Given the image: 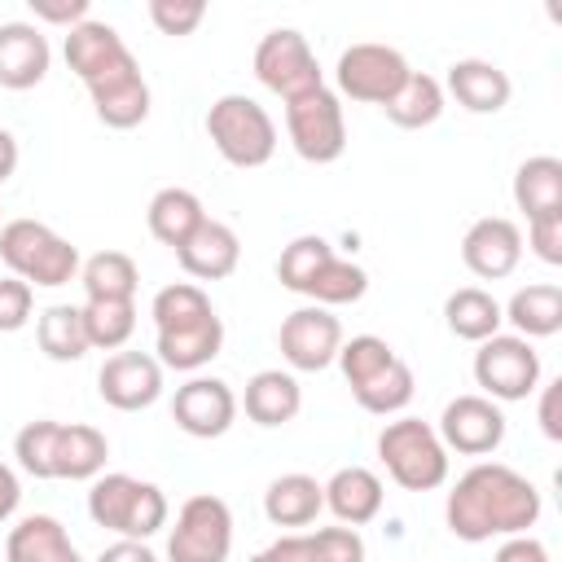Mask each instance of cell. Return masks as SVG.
Here are the masks:
<instances>
[{"instance_id":"cell-1","label":"cell","mask_w":562,"mask_h":562,"mask_svg":"<svg viewBox=\"0 0 562 562\" xmlns=\"http://www.w3.org/2000/svg\"><path fill=\"white\" fill-rule=\"evenodd\" d=\"M540 509V492L527 474L501 461H479L452 483L443 501V522L457 540L479 544L492 536H522L527 527H536Z\"/></svg>"},{"instance_id":"cell-2","label":"cell","mask_w":562,"mask_h":562,"mask_svg":"<svg viewBox=\"0 0 562 562\" xmlns=\"http://www.w3.org/2000/svg\"><path fill=\"white\" fill-rule=\"evenodd\" d=\"M167 496L158 483L132 479L123 470L97 474L88 492V518L105 531H119V540H149L167 527Z\"/></svg>"},{"instance_id":"cell-3","label":"cell","mask_w":562,"mask_h":562,"mask_svg":"<svg viewBox=\"0 0 562 562\" xmlns=\"http://www.w3.org/2000/svg\"><path fill=\"white\" fill-rule=\"evenodd\" d=\"M0 259L9 263V277H22L31 290L66 285L79 272V250L40 220H9L0 228Z\"/></svg>"},{"instance_id":"cell-4","label":"cell","mask_w":562,"mask_h":562,"mask_svg":"<svg viewBox=\"0 0 562 562\" xmlns=\"http://www.w3.org/2000/svg\"><path fill=\"white\" fill-rule=\"evenodd\" d=\"M378 457L404 492H435L448 483V448L422 417L386 422L378 435Z\"/></svg>"},{"instance_id":"cell-5","label":"cell","mask_w":562,"mask_h":562,"mask_svg":"<svg viewBox=\"0 0 562 562\" xmlns=\"http://www.w3.org/2000/svg\"><path fill=\"white\" fill-rule=\"evenodd\" d=\"M206 136L220 149V158L233 162V167H263L277 154V123H272V114L255 97H241V92H228V97L211 101Z\"/></svg>"},{"instance_id":"cell-6","label":"cell","mask_w":562,"mask_h":562,"mask_svg":"<svg viewBox=\"0 0 562 562\" xmlns=\"http://www.w3.org/2000/svg\"><path fill=\"white\" fill-rule=\"evenodd\" d=\"M255 79L277 92L281 101H294V97H307L316 88H325V75H321V61L307 44L303 31L294 26H277L259 40L255 48Z\"/></svg>"},{"instance_id":"cell-7","label":"cell","mask_w":562,"mask_h":562,"mask_svg":"<svg viewBox=\"0 0 562 562\" xmlns=\"http://www.w3.org/2000/svg\"><path fill=\"white\" fill-rule=\"evenodd\" d=\"M228 553H233V509L211 492L189 496L167 536V562H228Z\"/></svg>"},{"instance_id":"cell-8","label":"cell","mask_w":562,"mask_h":562,"mask_svg":"<svg viewBox=\"0 0 562 562\" xmlns=\"http://www.w3.org/2000/svg\"><path fill=\"white\" fill-rule=\"evenodd\" d=\"M413 75L408 57L391 44H351L338 53V66H334V79H338V97H351V101H364V105H386L400 83Z\"/></svg>"},{"instance_id":"cell-9","label":"cell","mask_w":562,"mask_h":562,"mask_svg":"<svg viewBox=\"0 0 562 562\" xmlns=\"http://www.w3.org/2000/svg\"><path fill=\"white\" fill-rule=\"evenodd\" d=\"M285 132L299 158L307 162H334L347 149V119H342V101L334 88H316L307 97L285 101Z\"/></svg>"},{"instance_id":"cell-10","label":"cell","mask_w":562,"mask_h":562,"mask_svg":"<svg viewBox=\"0 0 562 562\" xmlns=\"http://www.w3.org/2000/svg\"><path fill=\"white\" fill-rule=\"evenodd\" d=\"M474 382L483 386L487 400H501V404L527 400L540 386V356L518 334H492L474 351Z\"/></svg>"},{"instance_id":"cell-11","label":"cell","mask_w":562,"mask_h":562,"mask_svg":"<svg viewBox=\"0 0 562 562\" xmlns=\"http://www.w3.org/2000/svg\"><path fill=\"white\" fill-rule=\"evenodd\" d=\"M277 342H281V356H285L290 369H299V373H321V369H329V364L338 360L342 325H338V316H334L329 307L307 303V307H294V312L281 321Z\"/></svg>"},{"instance_id":"cell-12","label":"cell","mask_w":562,"mask_h":562,"mask_svg":"<svg viewBox=\"0 0 562 562\" xmlns=\"http://www.w3.org/2000/svg\"><path fill=\"white\" fill-rule=\"evenodd\" d=\"M66 66H70V70L88 83V92H92V88H101V83H110V79L136 70V57H132V48L123 44V35H119L110 22L88 18V22H79V26L66 31Z\"/></svg>"},{"instance_id":"cell-13","label":"cell","mask_w":562,"mask_h":562,"mask_svg":"<svg viewBox=\"0 0 562 562\" xmlns=\"http://www.w3.org/2000/svg\"><path fill=\"white\" fill-rule=\"evenodd\" d=\"M439 443L461 457H487L505 443V413L487 395H457L439 413Z\"/></svg>"},{"instance_id":"cell-14","label":"cell","mask_w":562,"mask_h":562,"mask_svg":"<svg viewBox=\"0 0 562 562\" xmlns=\"http://www.w3.org/2000/svg\"><path fill=\"white\" fill-rule=\"evenodd\" d=\"M171 417L193 439H220L237 417V395H233V386L224 378H202L198 373L184 386H176Z\"/></svg>"},{"instance_id":"cell-15","label":"cell","mask_w":562,"mask_h":562,"mask_svg":"<svg viewBox=\"0 0 562 562\" xmlns=\"http://www.w3.org/2000/svg\"><path fill=\"white\" fill-rule=\"evenodd\" d=\"M97 391L110 408L140 413L162 395V364L145 351H114L97 373Z\"/></svg>"},{"instance_id":"cell-16","label":"cell","mask_w":562,"mask_h":562,"mask_svg":"<svg viewBox=\"0 0 562 562\" xmlns=\"http://www.w3.org/2000/svg\"><path fill=\"white\" fill-rule=\"evenodd\" d=\"M518 259H522V233H518V224L505 220V215H483V220H474V224L465 228V237H461V263H465L474 277H483V281L509 277V272L518 268Z\"/></svg>"},{"instance_id":"cell-17","label":"cell","mask_w":562,"mask_h":562,"mask_svg":"<svg viewBox=\"0 0 562 562\" xmlns=\"http://www.w3.org/2000/svg\"><path fill=\"white\" fill-rule=\"evenodd\" d=\"M53 66V48L35 22H0V88L26 92Z\"/></svg>"},{"instance_id":"cell-18","label":"cell","mask_w":562,"mask_h":562,"mask_svg":"<svg viewBox=\"0 0 562 562\" xmlns=\"http://www.w3.org/2000/svg\"><path fill=\"white\" fill-rule=\"evenodd\" d=\"M176 259H180V268L189 272V277H198V281H224V277H233L237 272V263H241V241H237V233L224 224V220H202L198 224V233L176 250Z\"/></svg>"},{"instance_id":"cell-19","label":"cell","mask_w":562,"mask_h":562,"mask_svg":"<svg viewBox=\"0 0 562 562\" xmlns=\"http://www.w3.org/2000/svg\"><path fill=\"white\" fill-rule=\"evenodd\" d=\"M448 92L457 97V105H465L470 114H496L509 105V75L487 61V57H461L448 66Z\"/></svg>"},{"instance_id":"cell-20","label":"cell","mask_w":562,"mask_h":562,"mask_svg":"<svg viewBox=\"0 0 562 562\" xmlns=\"http://www.w3.org/2000/svg\"><path fill=\"white\" fill-rule=\"evenodd\" d=\"M321 487H325V509H334L342 527H364L382 514V479L364 465H342Z\"/></svg>"},{"instance_id":"cell-21","label":"cell","mask_w":562,"mask_h":562,"mask_svg":"<svg viewBox=\"0 0 562 562\" xmlns=\"http://www.w3.org/2000/svg\"><path fill=\"white\" fill-rule=\"evenodd\" d=\"M272 562H364V540L356 527H321V531H290L268 544Z\"/></svg>"},{"instance_id":"cell-22","label":"cell","mask_w":562,"mask_h":562,"mask_svg":"<svg viewBox=\"0 0 562 562\" xmlns=\"http://www.w3.org/2000/svg\"><path fill=\"white\" fill-rule=\"evenodd\" d=\"M4 558L9 562H83L75 540L66 536V527L53 514H26L9 540H4Z\"/></svg>"},{"instance_id":"cell-23","label":"cell","mask_w":562,"mask_h":562,"mask_svg":"<svg viewBox=\"0 0 562 562\" xmlns=\"http://www.w3.org/2000/svg\"><path fill=\"white\" fill-rule=\"evenodd\" d=\"M246 417L255 426H285L299 417L303 408V386L294 373L285 369H259L250 382H246Z\"/></svg>"},{"instance_id":"cell-24","label":"cell","mask_w":562,"mask_h":562,"mask_svg":"<svg viewBox=\"0 0 562 562\" xmlns=\"http://www.w3.org/2000/svg\"><path fill=\"white\" fill-rule=\"evenodd\" d=\"M220 347H224V321L211 312L206 321H198V325H184V329H167V334H158V364H167V369H180V373H198L202 364H211L215 356H220Z\"/></svg>"},{"instance_id":"cell-25","label":"cell","mask_w":562,"mask_h":562,"mask_svg":"<svg viewBox=\"0 0 562 562\" xmlns=\"http://www.w3.org/2000/svg\"><path fill=\"white\" fill-rule=\"evenodd\" d=\"M145 220H149V233H154L162 246L180 250V246L198 233V224L206 220V211H202V198H198L193 189L167 184V189H158V193L149 198Z\"/></svg>"},{"instance_id":"cell-26","label":"cell","mask_w":562,"mask_h":562,"mask_svg":"<svg viewBox=\"0 0 562 562\" xmlns=\"http://www.w3.org/2000/svg\"><path fill=\"white\" fill-rule=\"evenodd\" d=\"M514 206L527 220L558 215L562 211V158L536 154V158L518 162V171H514Z\"/></svg>"},{"instance_id":"cell-27","label":"cell","mask_w":562,"mask_h":562,"mask_svg":"<svg viewBox=\"0 0 562 562\" xmlns=\"http://www.w3.org/2000/svg\"><path fill=\"white\" fill-rule=\"evenodd\" d=\"M321 509H325V487L312 474H299V470L272 479L268 492H263V514L277 527H307V522H316Z\"/></svg>"},{"instance_id":"cell-28","label":"cell","mask_w":562,"mask_h":562,"mask_svg":"<svg viewBox=\"0 0 562 562\" xmlns=\"http://www.w3.org/2000/svg\"><path fill=\"white\" fill-rule=\"evenodd\" d=\"M505 321L518 329V338H549L562 329V285L553 281H536V285H522L505 307Z\"/></svg>"},{"instance_id":"cell-29","label":"cell","mask_w":562,"mask_h":562,"mask_svg":"<svg viewBox=\"0 0 562 562\" xmlns=\"http://www.w3.org/2000/svg\"><path fill=\"white\" fill-rule=\"evenodd\" d=\"M105 457H110V439L97 430V426H83V422H70L61 426L57 435V457H53V479H97L105 470Z\"/></svg>"},{"instance_id":"cell-30","label":"cell","mask_w":562,"mask_h":562,"mask_svg":"<svg viewBox=\"0 0 562 562\" xmlns=\"http://www.w3.org/2000/svg\"><path fill=\"white\" fill-rule=\"evenodd\" d=\"M92 110H97V119L105 127H119V132L145 123L149 119V83H145L140 66L119 75V79H110V83H101V88H92Z\"/></svg>"},{"instance_id":"cell-31","label":"cell","mask_w":562,"mask_h":562,"mask_svg":"<svg viewBox=\"0 0 562 562\" xmlns=\"http://www.w3.org/2000/svg\"><path fill=\"white\" fill-rule=\"evenodd\" d=\"M501 321H505L501 303L487 290H479V285H461L443 303V325L457 338H465V342H483V338L501 334Z\"/></svg>"},{"instance_id":"cell-32","label":"cell","mask_w":562,"mask_h":562,"mask_svg":"<svg viewBox=\"0 0 562 562\" xmlns=\"http://www.w3.org/2000/svg\"><path fill=\"white\" fill-rule=\"evenodd\" d=\"M35 338H40V351L57 364H70V360L88 356V329H83V312L75 303L44 307L40 321H35Z\"/></svg>"},{"instance_id":"cell-33","label":"cell","mask_w":562,"mask_h":562,"mask_svg":"<svg viewBox=\"0 0 562 562\" xmlns=\"http://www.w3.org/2000/svg\"><path fill=\"white\" fill-rule=\"evenodd\" d=\"M382 110H386V119H391L395 127H408V132L430 127V123L443 114V83H439L435 75H426V70H413V75L400 83V92H395Z\"/></svg>"},{"instance_id":"cell-34","label":"cell","mask_w":562,"mask_h":562,"mask_svg":"<svg viewBox=\"0 0 562 562\" xmlns=\"http://www.w3.org/2000/svg\"><path fill=\"white\" fill-rule=\"evenodd\" d=\"M79 281H83L88 299H136L140 268L123 250H97L92 259L79 263Z\"/></svg>"},{"instance_id":"cell-35","label":"cell","mask_w":562,"mask_h":562,"mask_svg":"<svg viewBox=\"0 0 562 562\" xmlns=\"http://www.w3.org/2000/svg\"><path fill=\"white\" fill-rule=\"evenodd\" d=\"M79 312H83L88 347H101V351H119L136 329V303L132 299H88Z\"/></svg>"},{"instance_id":"cell-36","label":"cell","mask_w":562,"mask_h":562,"mask_svg":"<svg viewBox=\"0 0 562 562\" xmlns=\"http://www.w3.org/2000/svg\"><path fill=\"white\" fill-rule=\"evenodd\" d=\"M211 312H215V307H211L206 290H202V285H193V281L162 285V290L154 294V303H149V316H154V329H158V334H167V329H184V325H198V321H206Z\"/></svg>"},{"instance_id":"cell-37","label":"cell","mask_w":562,"mask_h":562,"mask_svg":"<svg viewBox=\"0 0 562 562\" xmlns=\"http://www.w3.org/2000/svg\"><path fill=\"white\" fill-rule=\"evenodd\" d=\"M413 369L395 356L386 369H378L373 378H364L360 386H351V395H356V404L364 408V413H378V417H386V413H400L408 400H413Z\"/></svg>"},{"instance_id":"cell-38","label":"cell","mask_w":562,"mask_h":562,"mask_svg":"<svg viewBox=\"0 0 562 562\" xmlns=\"http://www.w3.org/2000/svg\"><path fill=\"white\" fill-rule=\"evenodd\" d=\"M329 259H334V246H329L321 233H303V237H294V241L281 250V259H277V277H281L285 290L307 294V285L316 281V272H321Z\"/></svg>"},{"instance_id":"cell-39","label":"cell","mask_w":562,"mask_h":562,"mask_svg":"<svg viewBox=\"0 0 562 562\" xmlns=\"http://www.w3.org/2000/svg\"><path fill=\"white\" fill-rule=\"evenodd\" d=\"M364 290H369V272H364L360 263L334 255V259L316 272V281L307 285V299H312L316 307H342V303L364 299Z\"/></svg>"},{"instance_id":"cell-40","label":"cell","mask_w":562,"mask_h":562,"mask_svg":"<svg viewBox=\"0 0 562 562\" xmlns=\"http://www.w3.org/2000/svg\"><path fill=\"white\" fill-rule=\"evenodd\" d=\"M57 435H61V422H26L13 439V457L18 465L31 474V479H53V457H57Z\"/></svg>"},{"instance_id":"cell-41","label":"cell","mask_w":562,"mask_h":562,"mask_svg":"<svg viewBox=\"0 0 562 562\" xmlns=\"http://www.w3.org/2000/svg\"><path fill=\"white\" fill-rule=\"evenodd\" d=\"M391 360H395V351H391V342L378 338V334H356L351 342L338 347V369H342L347 386H360L364 378H373V373L386 369Z\"/></svg>"},{"instance_id":"cell-42","label":"cell","mask_w":562,"mask_h":562,"mask_svg":"<svg viewBox=\"0 0 562 562\" xmlns=\"http://www.w3.org/2000/svg\"><path fill=\"white\" fill-rule=\"evenodd\" d=\"M206 18L202 0H149V22L162 35H193Z\"/></svg>"},{"instance_id":"cell-43","label":"cell","mask_w":562,"mask_h":562,"mask_svg":"<svg viewBox=\"0 0 562 562\" xmlns=\"http://www.w3.org/2000/svg\"><path fill=\"white\" fill-rule=\"evenodd\" d=\"M31 312H35V290L22 277H0V334L22 329Z\"/></svg>"},{"instance_id":"cell-44","label":"cell","mask_w":562,"mask_h":562,"mask_svg":"<svg viewBox=\"0 0 562 562\" xmlns=\"http://www.w3.org/2000/svg\"><path fill=\"white\" fill-rule=\"evenodd\" d=\"M527 241L536 250V259L544 263H562V211L558 215H540V220H527Z\"/></svg>"},{"instance_id":"cell-45","label":"cell","mask_w":562,"mask_h":562,"mask_svg":"<svg viewBox=\"0 0 562 562\" xmlns=\"http://www.w3.org/2000/svg\"><path fill=\"white\" fill-rule=\"evenodd\" d=\"M35 22H57V26H79L88 22V0H31Z\"/></svg>"},{"instance_id":"cell-46","label":"cell","mask_w":562,"mask_h":562,"mask_svg":"<svg viewBox=\"0 0 562 562\" xmlns=\"http://www.w3.org/2000/svg\"><path fill=\"white\" fill-rule=\"evenodd\" d=\"M492 562H549V549H544V540L522 531V536H505Z\"/></svg>"},{"instance_id":"cell-47","label":"cell","mask_w":562,"mask_h":562,"mask_svg":"<svg viewBox=\"0 0 562 562\" xmlns=\"http://www.w3.org/2000/svg\"><path fill=\"white\" fill-rule=\"evenodd\" d=\"M558 400H562V382H544V386H540V430H544L549 439H562Z\"/></svg>"},{"instance_id":"cell-48","label":"cell","mask_w":562,"mask_h":562,"mask_svg":"<svg viewBox=\"0 0 562 562\" xmlns=\"http://www.w3.org/2000/svg\"><path fill=\"white\" fill-rule=\"evenodd\" d=\"M97 562H158V553L145 540H114L110 549H101Z\"/></svg>"},{"instance_id":"cell-49","label":"cell","mask_w":562,"mask_h":562,"mask_svg":"<svg viewBox=\"0 0 562 562\" xmlns=\"http://www.w3.org/2000/svg\"><path fill=\"white\" fill-rule=\"evenodd\" d=\"M18 501H22V487H18V474H13L9 465H0V522H9V518H13V509H18Z\"/></svg>"},{"instance_id":"cell-50","label":"cell","mask_w":562,"mask_h":562,"mask_svg":"<svg viewBox=\"0 0 562 562\" xmlns=\"http://www.w3.org/2000/svg\"><path fill=\"white\" fill-rule=\"evenodd\" d=\"M13 171H18V140H13L9 127H0V184H4Z\"/></svg>"},{"instance_id":"cell-51","label":"cell","mask_w":562,"mask_h":562,"mask_svg":"<svg viewBox=\"0 0 562 562\" xmlns=\"http://www.w3.org/2000/svg\"><path fill=\"white\" fill-rule=\"evenodd\" d=\"M246 562H272V558H268V549H259V553H255V558H246Z\"/></svg>"}]
</instances>
